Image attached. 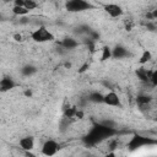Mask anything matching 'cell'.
I'll return each instance as SVG.
<instances>
[{"label": "cell", "mask_w": 157, "mask_h": 157, "mask_svg": "<svg viewBox=\"0 0 157 157\" xmlns=\"http://www.w3.org/2000/svg\"><path fill=\"white\" fill-rule=\"evenodd\" d=\"M29 37L36 43H47V42H52L54 39V34L45 26L37 27L34 31H32L29 33Z\"/></svg>", "instance_id": "obj_1"}, {"label": "cell", "mask_w": 157, "mask_h": 157, "mask_svg": "<svg viewBox=\"0 0 157 157\" xmlns=\"http://www.w3.org/2000/svg\"><path fill=\"white\" fill-rule=\"evenodd\" d=\"M156 144V140L155 139H151V137H147V136H142L140 134H135L128 142V147H130L131 150H136V148H140V147H144V146H147V145H155Z\"/></svg>", "instance_id": "obj_2"}, {"label": "cell", "mask_w": 157, "mask_h": 157, "mask_svg": "<svg viewBox=\"0 0 157 157\" xmlns=\"http://www.w3.org/2000/svg\"><path fill=\"white\" fill-rule=\"evenodd\" d=\"M65 9L69 12H80L92 9V5L86 0H67L65 4Z\"/></svg>", "instance_id": "obj_3"}, {"label": "cell", "mask_w": 157, "mask_h": 157, "mask_svg": "<svg viewBox=\"0 0 157 157\" xmlns=\"http://www.w3.org/2000/svg\"><path fill=\"white\" fill-rule=\"evenodd\" d=\"M104 12L112 17V18H119L123 16L124 13V10L123 7L119 5V4H115V2H109V4H105L104 5Z\"/></svg>", "instance_id": "obj_4"}, {"label": "cell", "mask_w": 157, "mask_h": 157, "mask_svg": "<svg viewBox=\"0 0 157 157\" xmlns=\"http://www.w3.org/2000/svg\"><path fill=\"white\" fill-rule=\"evenodd\" d=\"M102 102L105 105H109V107H121L120 97L115 91H109L105 94H103Z\"/></svg>", "instance_id": "obj_5"}, {"label": "cell", "mask_w": 157, "mask_h": 157, "mask_svg": "<svg viewBox=\"0 0 157 157\" xmlns=\"http://www.w3.org/2000/svg\"><path fill=\"white\" fill-rule=\"evenodd\" d=\"M59 148H60V145L58 144V141H55L53 139H49V140H47L43 144V146H42V153L44 156H54V155L58 153Z\"/></svg>", "instance_id": "obj_6"}, {"label": "cell", "mask_w": 157, "mask_h": 157, "mask_svg": "<svg viewBox=\"0 0 157 157\" xmlns=\"http://www.w3.org/2000/svg\"><path fill=\"white\" fill-rule=\"evenodd\" d=\"M18 146L21 150H23L25 152H29L34 148V137L32 136H25L21 137L18 141Z\"/></svg>", "instance_id": "obj_7"}, {"label": "cell", "mask_w": 157, "mask_h": 157, "mask_svg": "<svg viewBox=\"0 0 157 157\" xmlns=\"http://www.w3.org/2000/svg\"><path fill=\"white\" fill-rule=\"evenodd\" d=\"M16 87V83L15 81L9 77V76H5L0 80V92H7V91H11L12 88Z\"/></svg>", "instance_id": "obj_8"}, {"label": "cell", "mask_w": 157, "mask_h": 157, "mask_svg": "<svg viewBox=\"0 0 157 157\" xmlns=\"http://www.w3.org/2000/svg\"><path fill=\"white\" fill-rule=\"evenodd\" d=\"M128 56V49L123 45H117L114 47V49H112V58L115 59H123Z\"/></svg>", "instance_id": "obj_9"}, {"label": "cell", "mask_w": 157, "mask_h": 157, "mask_svg": "<svg viewBox=\"0 0 157 157\" xmlns=\"http://www.w3.org/2000/svg\"><path fill=\"white\" fill-rule=\"evenodd\" d=\"M151 60H152V53H151V50L145 49V50H142V53L139 56V60L137 61H139L140 65H147Z\"/></svg>", "instance_id": "obj_10"}, {"label": "cell", "mask_w": 157, "mask_h": 157, "mask_svg": "<svg viewBox=\"0 0 157 157\" xmlns=\"http://www.w3.org/2000/svg\"><path fill=\"white\" fill-rule=\"evenodd\" d=\"M78 45V42L75 39V38H71V37H67V38H64L63 42H61V47L64 49H74Z\"/></svg>", "instance_id": "obj_11"}, {"label": "cell", "mask_w": 157, "mask_h": 157, "mask_svg": "<svg viewBox=\"0 0 157 157\" xmlns=\"http://www.w3.org/2000/svg\"><path fill=\"white\" fill-rule=\"evenodd\" d=\"M11 11H12V13L15 16H20V17H23V16H26V15L29 13V11L25 6H13Z\"/></svg>", "instance_id": "obj_12"}, {"label": "cell", "mask_w": 157, "mask_h": 157, "mask_svg": "<svg viewBox=\"0 0 157 157\" xmlns=\"http://www.w3.org/2000/svg\"><path fill=\"white\" fill-rule=\"evenodd\" d=\"M37 72V67L33 66V65H25L22 69H21V74L23 76H31L33 74Z\"/></svg>", "instance_id": "obj_13"}, {"label": "cell", "mask_w": 157, "mask_h": 157, "mask_svg": "<svg viewBox=\"0 0 157 157\" xmlns=\"http://www.w3.org/2000/svg\"><path fill=\"white\" fill-rule=\"evenodd\" d=\"M110 58H112V49L109 47H103L101 49V60L105 61V60H108Z\"/></svg>", "instance_id": "obj_14"}, {"label": "cell", "mask_w": 157, "mask_h": 157, "mask_svg": "<svg viewBox=\"0 0 157 157\" xmlns=\"http://www.w3.org/2000/svg\"><path fill=\"white\" fill-rule=\"evenodd\" d=\"M136 102L139 103V105H142V104H150L152 102V98L148 96V94H139L136 97Z\"/></svg>", "instance_id": "obj_15"}, {"label": "cell", "mask_w": 157, "mask_h": 157, "mask_svg": "<svg viewBox=\"0 0 157 157\" xmlns=\"http://www.w3.org/2000/svg\"><path fill=\"white\" fill-rule=\"evenodd\" d=\"M23 6H25L28 11H32V10H34V9L38 7V2H37L36 0H25Z\"/></svg>", "instance_id": "obj_16"}, {"label": "cell", "mask_w": 157, "mask_h": 157, "mask_svg": "<svg viewBox=\"0 0 157 157\" xmlns=\"http://www.w3.org/2000/svg\"><path fill=\"white\" fill-rule=\"evenodd\" d=\"M134 27H135V22H134V20H131V18H126V20H124V28H125L126 31H132Z\"/></svg>", "instance_id": "obj_17"}, {"label": "cell", "mask_w": 157, "mask_h": 157, "mask_svg": "<svg viewBox=\"0 0 157 157\" xmlns=\"http://www.w3.org/2000/svg\"><path fill=\"white\" fill-rule=\"evenodd\" d=\"M12 38L16 40V42H23L26 38H25V36L22 34V33H15L13 36H12Z\"/></svg>", "instance_id": "obj_18"}, {"label": "cell", "mask_w": 157, "mask_h": 157, "mask_svg": "<svg viewBox=\"0 0 157 157\" xmlns=\"http://www.w3.org/2000/svg\"><path fill=\"white\" fill-rule=\"evenodd\" d=\"M102 98H103V96H102V94H99V93H94V94H92V96H91V98H90V99H92L93 102H102Z\"/></svg>", "instance_id": "obj_19"}, {"label": "cell", "mask_w": 157, "mask_h": 157, "mask_svg": "<svg viewBox=\"0 0 157 157\" xmlns=\"http://www.w3.org/2000/svg\"><path fill=\"white\" fill-rule=\"evenodd\" d=\"M88 66H90V64H88V63H85V64H83V65H82V66L80 67L78 72H85V71H86V70L88 69Z\"/></svg>", "instance_id": "obj_20"}, {"label": "cell", "mask_w": 157, "mask_h": 157, "mask_svg": "<svg viewBox=\"0 0 157 157\" xmlns=\"http://www.w3.org/2000/svg\"><path fill=\"white\" fill-rule=\"evenodd\" d=\"M25 0H13V6H23Z\"/></svg>", "instance_id": "obj_21"}, {"label": "cell", "mask_w": 157, "mask_h": 157, "mask_svg": "<svg viewBox=\"0 0 157 157\" xmlns=\"http://www.w3.org/2000/svg\"><path fill=\"white\" fill-rule=\"evenodd\" d=\"M23 94H25L26 97H31V96H32V91H31V90H26V91L23 92Z\"/></svg>", "instance_id": "obj_22"}, {"label": "cell", "mask_w": 157, "mask_h": 157, "mask_svg": "<svg viewBox=\"0 0 157 157\" xmlns=\"http://www.w3.org/2000/svg\"><path fill=\"white\" fill-rule=\"evenodd\" d=\"M0 20H2V15L1 13H0Z\"/></svg>", "instance_id": "obj_23"}, {"label": "cell", "mask_w": 157, "mask_h": 157, "mask_svg": "<svg viewBox=\"0 0 157 157\" xmlns=\"http://www.w3.org/2000/svg\"><path fill=\"white\" fill-rule=\"evenodd\" d=\"M43 1H48V0H43Z\"/></svg>", "instance_id": "obj_24"}]
</instances>
